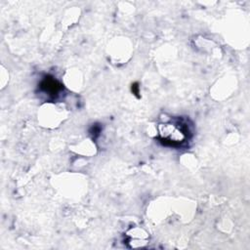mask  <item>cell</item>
<instances>
[{
	"mask_svg": "<svg viewBox=\"0 0 250 250\" xmlns=\"http://www.w3.org/2000/svg\"><path fill=\"white\" fill-rule=\"evenodd\" d=\"M159 140L172 146H179L188 139V127L182 122H166L158 125Z\"/></svg>",
	"mask_w": 250,
	"mask_h": 250,
	"instance_id": "obj_1",
	"label": "cell"
},
{
	"mask_svg": "<svg viewBox=\"0 0 250 250\" xmlns=\"http://www.w3.org/2000/svg\"><path fill=\"white\" fill-rule=\"evenodd\" d=\"M40 87L46 94L50 96L58 95V93H60L62 89V85L52 77H46L45 79H43L40 84Z\"/></svg>",
	"mask_w": 250,
	"mask_h": 250,
	"instance_id": "obj_2",
	"label": "cell"
}]
</instances>
